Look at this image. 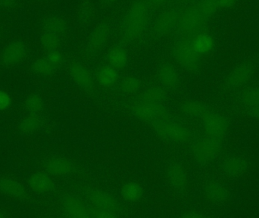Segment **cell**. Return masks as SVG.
Here are the masks:
<instances>
[{
  "mask_svg": "<svg viewBox=\"0 0 259 218\" xmlns=\"http://www.w3.org/2000/svg\"><path fill=\"white\" fill-rule=\"evenodd\" d=\"M149 8L145 2L137 1L130 7L121 24V35L126 41L137 40L143 36L149 23Z\"/></svg>",
  "mask_w": 259,
  "mask_h": 218,
  "instance_id": "1",
  "label": "cell"
},
{
  "mask_svg": "<svg viewBox=\"0 0 259 218\" xmlns=\"http://www.w3.org/2000/svg\"><path fill=\"white\" fill-rule=\"evenodd\" d=\"M205 17L206 15L199 6L190 8L180 15L178 27L185 34L194 33L200 28L205 21Z\"/></svg>",
  "mask_w": 259,
  "mask_h": 218,
  "instance_id": "2",
  "label": "cell"
},
{
  "mask_svg": "<svg viewBox=\"0 0 259 218\" xmlns=\"http://www.w3.org/2000/svg\"><path fill=\"white\" fill-rule=\"evenodd\" d=\"M93 214L98 217H109L115 215L118 211V205L112 196L105 193H97L91 198Z\"/></svg>",
  "mask_w": 259,
  "mask_h": 218,
  "instance_id": "3",
  "label": "cell"
},
{
  "mask_svg": "<svg viewBox=\"0 0 259 218\" xmlns=\"http://www.w3.org/2000/svg\"><path fill=\"white\" fill-rule=\"evenodd\" d=\"M159 97L161 96L156 91H149L145 96L144 99L136 107L137 116L143 120H149L156 115L159 109V105L158 103L160 100Z\"/></svg>",
  "mask_w": 259,
  "mask_h": 218,
  "instance_id": "4",
  "label": "cell"
},
{
  "mask_svg": "<svg viewBox=\"0 0 259 218\" xmlns=\"http://www.w3.org/2000/svg\"><path fill=\"white\" fill-rule=\"evenodd\" d=\"M174 54L178 62L187 69H194L197 65V54L192 48L191 44L189 45L181 41L177 42L174 47Z\"/></svg>",
  "mask_w": 259,
  "mask_h": 218,
  "instance_id": "5",
  "label": "cell"
},
{
  "mask_svg": "<svg viewBox=\"0 0 259 218\" xmlns=\"http://www.w3.org/2000/svg\"><path fill=\"white\" fill-rule=\"evenodd\" d=\"M179 16V14L174 10L167 11L161 14L155 22V32L161 35L170 33L178 26Z\"/></svg>",
  "mask_w": 259,
  "mask_h": 218,
  "instance_id": "6",
  "label": "cell"
},
{
  "mask_svg": "<svg viewBox=\"0 0 259 218\" xmlns=\"http://www.w3.org/2000/svg\"><path fill=\"white\" fill-rule=\"evenodd\" d=\"M25 56L26 48L22 42H12L3 51V60L6 65H18L24 60Z\"/></svg>",
  "mask_w": 259,
  "mask_h": 218,
  "instance_id": "7",
  "label": "cell"
},
{
  "mask_svg": "<svg viewBox=\"0 0 259 218\" xmlns=\"http://www.w3.org/2000/svg\"><path fill=\"white\" fill-rule=\"evenodd\" d=\"M64 207L65 211L70 217H90L94 215L92 210L88 205L75 198L67 199Z\"/></svg>",
  "mask_w": 259,
  "mask_h": 218,
  "instance_id": "8",
  "label": "cell"
},
{
  "mask_svg": "<svg viewBox=\"0 0 259 218\" xmlns=\"http://www.w3.org/2000/svg\"><path fill=\"white\" fill-rule=\"evenodd\" d=\"M73 80L82 88H88L93 83L92 76L86 67L81 64L74 63L70 69Z\"/></svg>",
  "mask_w": 259,
  "mask_h": 218,
  "instance_id": "9",
  "label": "cell"
},
{
  "mask_svg": "<svg viewBox=\"0 0 259 218\" xmlns=\"http://www.w3.org/2000/svg\"><path fill=\"white\" fill-rule=\"evenodd\" d=\"M47 169L51 175L62 177L71 173L72 165L68 160L58 158L49 161L47 164Z\"/></svg>",
  "mask_w": 259,
  "mask_h": 218,
  "instance_id": "10",
  "label": "cell"
},
{
  "mask_svg": "<svg viewBox=\"0 0 259 218\" xmlns=\"http://www.w3.org/2000/svg\"><path fill=\"white\" fill-rule=\"evenodd\" d=\"M191 47L196 54H205L209 53L214 47V40L207 33H199L193 38Z\"/></svg>",
  "mask_w": 259,
  "mask_h": 218,
  "instance_id": "11",
  "label": "cell"
},
{
  "mask_svg": "<svg viewBox=\"0 0 259 218\" xmlns=\"http://www.w3.org/2000/svg\"><path fill=\"white\" fill-rule=\"evenodd\" d=\"M29 184L35 191L46 193L53 188V181L47 175L35 173L29 178Z\"/></svg>",
  "mask_w": 259,
  "mask_h": 218,
  "instance_id": "12",
  "label": "cell"
},
{
  "mask_svg": "<svg viewBox=\"0 0 259 218\" xmlns=\"http://www.w3.org/2000/svg\"><path fill=\"white\" fill-rule=\"evenodd\" d=\"M121 195L124 200L129 202H138L143 196V189L136 183H127L121 189Z\"/></svg>",
  "mask_w": 259,
  "mask_h": 218,
  "instance_id": "13",
  "label": "cell"
},
{
  "mask_svg": "<svg viewBox=\"0 0 259 218\" xmlns=\"http://www.w3.org/2000/svg\"><path fill=\"white\" fill-rule=\"evenodd\" d=\"M109 65L116 69H121L127 65L128 56L124 49L121 47H114L108 54Z\"/></svg>",
  "mask_w": 259,
  "mask_h": 218,
  "instance_id": "14",
  "label": "cell"
},
{
  "mask_svg": "<svg viewBox=\"0 0 259 218\" xmlns=\"http://www.w3.org/2000/svg\"><path fill=\"white\" fill-rule=\"evenodd\" d=\"M160 134H164L167 138L177 141H182L185 139V131L179 125L175 123H164L158 126Z\"/></svg>",
  "mask_w": 259,
  "mask_h": 218,
  "instance_id": "15",
  "label": "cell"
},
{
  "mask_svg": "<svg viewBox=\"0 0 259 218\" xmlns=\"http://www.w3.org/2000/svg\"><path fill=\"white\" fill-rule=\"evenodd\" d=\"M118 78L116 68L109 65L103 67L97 74V80L100 85L103 86H110L115 84Z\"/></svg>",
  "mask_w": 259,
  "mask_h": 218,
  "instance_id": "16",
  "label": "cell"
},
{
  "mask_svg": "<svg viewBox=\"0 0 259 218\" xmlns=\"http://www.w3.org/2000/svg\"><path fill=\"white\" fill-rule=\"evenodd\" d=\"M108 36H109V29L107 26L105 24H100L93 30L90 37V42L94 48H100L106 43Z\"/></svg>",
  "mask_w": 259,
  "mask_h": 218,
  "instance_id": "17",
  "label": "cell"
},
{
  "mask_svg": "<svg viewBox=\"0 0 259 218\" xmlns=\"http://www.w3.org/2000/svg\"><path fill=\"white\" fill-rule=\"evenodd\" d=\"M160 81L164 86L172 88L178 83V76L173 67L165 65L161 67L158 73Z\"/></svg>",
  "mask_w": 259,
  "mask_h": 218,
  "instance_id": "18",
  "label": "cell"
},
{
  "mask_svg": "<svg viewBox=\"0 0 259 218\" xmlns=\"http://www.w3.org/2000/svg\"><path fill=\"white\" fill-rule=\"evenodd\" d=\"M46 29L47 31L59 34L63 33L66 30L67 25L63 19L59 17H51L45 21Z\"/></svg>",
  "mask_w": 259,
  "mask_h": 218,
  "instance_id": "19",
  "label": "cell"
},
{
  "mask_svg": "<svg viewBox=\"0 0 259 218\" xmlns=\"http://www.w3.org/2000/svg\"><path fill=\"white\" fill-rule=\"evenodd\" d=\"M41 43L46 50L53 51L59 45V39L58 35L52 32H46L41 38Z\"/></svg>",
  "mask_w": 259,
  "mask_h": 218,
  "instance_id": "20",
  "label": "cell"
},
{
  "mask_svg": "<svg viewBox=\"0 0 259 218\" xmlns=\"http://www.w3.org/2000/svg\"><path fill=\"white\" fill-rule=\"evenodd\" d=\"M53 65L49 62L47 59H38L33 65V69L37 74L42 75H48L51 74L53 70Z\"/></svg>",
  "mask_w": 259,
  "mask_h": 218,
  "instance_id": "21",
  "label": "cell"
},
{
  "mask_svg": "<svg viewBox=\"0 0 259 218\" xmlns=\"http://www.w3.org/2000/svg\"><path fill=\"white\" fill-rule=\"evenodd\" d=\"M39 126V120L35 117H29L24 119L21 124V129L24 133H32L36 130Z\"/></svg>",
  "mask_w": 259,
  "mask_h": 218,
  "instance_id": "22",
  "label": "cell"
},
{
  "mask_svg": "<svg viewBox=\"0 0 259 218\" xmlns=\"http://www.w3.org/2000/svg\"><path fill=\"white\" fill-rule=\"evenodd\" d=\"M169 178L170 181L178 187H181V186L184 185L185 183V176H184V172L181 170V169L176 167L173 168L169 173Z\"/></svg>",
  "mask_w": 259,
  "mask_h": 218,
  "instance_id": "23",
  "label": "cell"
},
{
  "mask_svg": "<svg viewBox=\"0 0 259 218\" xmlns=\"http://www.w3.org/2000/svg\"><path fill=\"white\" fill-rule=\"evenodd\" d=\"M121 86H122L123 91L131 94V93L136 92L139 89L140 82L136 77H128L123 80Z\"/></svg>",
  "mask_w": 259,
  "mask_h": 218,
  "instance_id": "24",
  "label": "cell"
},
{
  "mask_svg": "<svg viewBox=\"0 0 259 218\" xmlns=\"http://www.w3.org/2000/svg\"><path fill=\"white\" fill-rule=\"evenodd\" d=\"M26 107L31 111V112L36 113L38 111H40L42 108V102L39 97H30L27 99V102H26Z\"/></svg>",
  "mask_w": 259,
  "mask_h": 218,
  "instance_id": "25",
  "label": "cell"
},
{
  "mask_svg": "<svg viewBox=\"0 0 259 218\" xmlns=\"http://www.w3.org/2000/svg\"><path fill=\"white\" fill-rule=\"evenodd\" d=\"M48 59L49 62L55 66V65H58L61 63L62 60V54L59 53L57 50H53V51H50V54L48 55L47 58Z\"/></svg>",
  "mask_w": 259,
  "mask_h": 218,
  "instance_id": "26",
  "label": "cell"
},
{
  "mask_svg": "<svg viewBox=\"0 0 259 218\" xmlns=\"http://www.w3.org/2000/svg\"><path fill=\"white\" fill-rule=\"evenodd\" d=\"M5 190L9 192V194L17 195L20 194L21 193V187H18V184H15L14 182H9V184H6L3 187Z\"/></svg>",
  "mask_w": 259,
  "mask_h": 218,
  "instance_id": "27",
  "label": "cell"
},
{
  "mask_svg": "<svg viewBox=\"0 0 259 218\" xmlns=\"http://www.w3.org/2000/svg\"><path fill=\"white\" fill-rule=\"evenodd\" d=\"M11 100L9 96L3 91H0V110H5L10 105Z\"/></svg>",
  "mask_w": 259,
  "mask_h": 218,
  "instance_id": "28",
  "label": "cell"
},
{
  "mask_svg": "<svg viewBox=\"0 0 259 218\" xmlns=\"http://www.w3.org/2000/svg\"><path fill=\"white\" fill-rule=\"evenodd\" d=\"M215 1L216 6L221 8H231L234 6L235 0H214Z\"/></svg>",
  "mask_w": 259,
  "mask_h": 218,
  "instance_id": "29",
  "label": "cell"
},
{
  "mask_svg": "<svg viewBox=\"0 0 259 218\" xmlns=\"http://www.w3.org/2000/svg\"><path fill=\"white\" fill-rule=\"evenodd\" d=\"M0 2L6 7H12L17 3V0H0Z\"/></svg>",
  "mask_w": 259,
  "mask_h": 218,
  "instance_id": "30",
  "label": "cell"
},
{
  "mask_svg": "<svg viewBox=\"0 0 259 218\" xmlns=\"http://www.w3.org/2000/svg\"><path fill=\"white\" fill-rule=\"evenodd\" d=\"M117 0H102V2H103V3H106V4H111V3H115V2H116Z\"/></svg>",
  "mask_w": 259,
  "mask_h": 218,
  "instance_id": "31",
  "label": "cell"
},
{
  "mask_svg": "<svg viewBox=\"0 0 259 218\" xmlns=\"http://www.w3.org/2000/svg\"><path fill=\"white\" fill-rule=\"evenodd\" d=\"M149 1L155 3V4H159V3H163V2L165 1V0H149Z\"/></svg>",
  "mask_w": 259,
  "mask_h": 218,
  "instance_id": "32",
  "label": "cell"
}]
</instances>
